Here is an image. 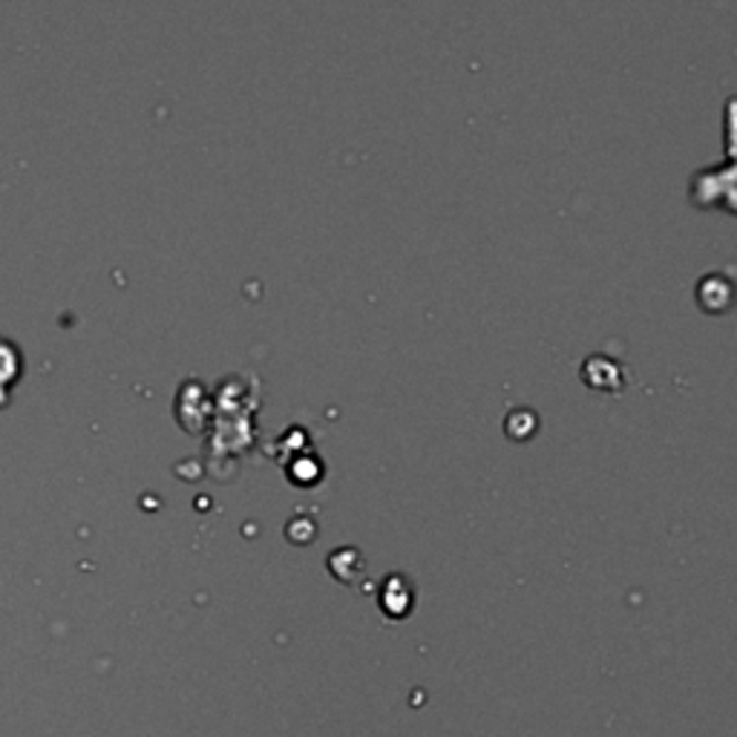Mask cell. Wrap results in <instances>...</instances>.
<instances>
[{
  "label": "cell",
  "mask_w": 737,
  "mask_h": 737,
  "mask_svg": "<svg viewBox=\"0 0 737 737\" xmlns=\"http://www.w3.org/2000/svg\"><path fill=\"white\" fill-rule=\"evenodd\" d=\"M21 378V351L15 344L0 340V407H7L12 387Z\"/></svg>",
  "instance_id": "1"
}]
</instances>
